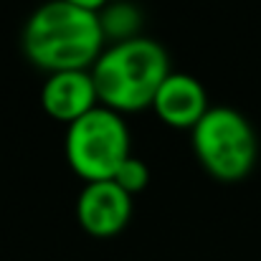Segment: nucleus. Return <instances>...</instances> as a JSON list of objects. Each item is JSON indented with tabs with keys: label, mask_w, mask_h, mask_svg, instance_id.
<instances>
[{
	"label": "nucleus",
	"mask_w": 261,
	"mask_h": 261,
	"mask_svg": "<svg viewBox=\"0 0 261 261\" xmlns=\"http://www.w3.org/2000/svg\"><path fill=\"white\" fill-rule=\"evenodd\" d=\"M104 41L99 13L64 0L38 5L20 33L25 59L46 74L89 71L101 56Z\"/></svg>",
	"instance_id": "f257e3e1"
},
{
	"label": "nucleus",
	"mask_w": 261,
	"mask_h": 261,
	"mask_svg": "<svg viewBox=\"0 0 261 261\" xmlns=\"http://www.w3.org/2000/svg\"><path fill=\"white\" fill-rule=\"evenodd\" d=\"M168 76L170 56L165 46L145 36L107 46L91 66L99 104L119 114H132L150 107Z\"/></svg>",
	"instance_id": "f03ea898"
},
{
	"label": "nucleus",
	"mask_w": 261,
	"mask_h": 261,
	"mask_svg": "<svg viewBox=\"0 0 261 261\" xmlns=\"http://www.w3.org/2000/svg\"><path fill=\"white\" fill-rule=\"evenodd\" d=\"M190 142L203 170L216 180H244L256 165V132L251 122L233 107H211L190 129Z\"/></svg>",
	"instance_id": "7ed1b4c3"
},
{
	"label": "nucleus",
	"mask_w": 261,
	"mask_h": 261,
	"mask_svg": "<svg viewBox=\"0 0 261 261\" xmlns=\"http://www.w3.org/2000/svg\"><path fill=\"white\" fill-rule=\"evenodd\" d=\"M129 147L132 140L124 117L101 104L69 124L64 137L66 163L84 182L112 180L124 160L132 158Z\"/></svg>",
	"instance_id": "20e7f679"
},
{
	"label": "nucleus",
	"mask_w": 261,
	"mask_h": 261,
	"mask_svg": "<svg viewBox=\"0 0 261 261\" xmlns=\"http://www.w3.org/2000/svg\"><path fill=\"white\" fill-rule=\"evenodd\" d=\"M132 218V195L114 180L87 182L76 198V221L94 239H112Z\"/></svg>",
	"instance_id": "39448f33"
},
{
	"label": "nucleus",
	"mask_w": 261,
	"mask_h": 261,
	"mask_svg": "<svg viewBox=\"0 0 261 261\" xmlns=\"http://www.w3.org/2000/svg\"><path fill=\"white\" fill-rule=\"evenodd\" d=\"M41 107L51 119L64 122L66 127L82 119L91 109H96L99 94L91 79V69L48 74L41 89Z\"/></svg>",
	"instance_id": "423d86ee"
},
{
	"label": "nucleus",
	"mask_w": 261,
	"mask_h": 261,
	"mask_svg": "<svg viewBox=\"0 0 261 261\" xmlns=\"http://www.w3.org/2000/svg\"><path fill=\"white\" fill-rule=\"evenodd\" d=\"M150 109L158 114L160 122L175 129H193L203 114L211 109L205 87L190 76V74H177L170 71V76L160 84Z\"/></svg>",
	"instance_id": "0eeeda50"
},
{
	"label": "nucleus",
	"mask_w": 261,
	"mask_h": 261,
	"mask_svg": "<svg viewBox=\"0 0 261 261\" xmlns=\"http://www.w3.org/2000/svg\"><path fill=\"white\" fill-rule=\"evenodd\" d=\"M99 23H101L104 38H112L114 43L129 41V38H137L140 10L132 3H127V0L109 3V5H104L99 10Z\"/></svg>",
	"instance_id": "6e6552de"
},
{
	"label": "nucleus",
	"mask_w": 261,
	"mask_h": 261,
	"mask_svg": "<svg viewBox=\"0 0 261 261\" xmlns=\"http://www.w3.org/2000/svg\"><path fill=\"white\" fill-rule=\"evenodd\" d=\"M122 190H127L132 198L137 195V193H142L147 185H150V168L140 160V158H127L124 160V165L117 170V175L112 177Z\"/></svg>",
	"instance_id": "1a4fd4ad"
},
{
	"label": "nucleus",
	"mask_w": 261,
	"mask_h": 261,
	"mask_svg": "<svg viewBox=\"0 0 261 261\" xmlns=\"http://www.w3.org/2000/svg\"><path fill=\"white\" fill-rule=\"evenodd\" d=\"M64 3H71V5H76V8H84V10H94V13H99L109 0H64Z\"/></svg>",
	"instance_id": "9d476101"
}]
</instances>
